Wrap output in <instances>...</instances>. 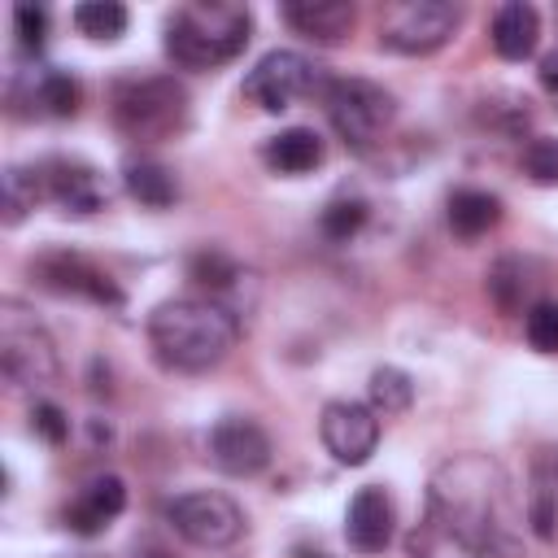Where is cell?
I'll return each mask as SVG.
<instances>
[{
  "label": "cell",
  "mask_w": 558,
  "mask_h": 558,
  "mask_svg": "<svg viewBox=\"0 0 558 558\" xmlns=\"http://www.w3.org/2000/svg\"><path fill=\"white\" fill-rule=\"evenodd\" d=\"M323 105H327L331 131L353 153H371L375 144H384V135H388V126L397 118L392 92H384L371 78H331L323 87Z\"/></svg>",
  "instance_id": "5"
},
{
  "label": "cell",
  "mask_w": 558,
  "mask_h": 558,
  "mask_svg": "<svg viewBox=\"0 0 558 558\" xmlns=\"http://www.w3.org/2000/svg\"><path fill=\"white\" fill-rule=\"evenodd\" d=\"M488 39L497 48L501 61H527L541 44V13L523 0H510L493 13V26H488Z\"/></svg>",
  "instance_id": "17"
},
{
  "label": "cell",
  "mask_w": 558,
  "mask_h": 558,
  "mask_svg": "<svg viewBox=\"0 0 558 558\" xmlns=\"http://www.w3.org/2000/svg\"><path fill=\"white\" fill-rule=\"evenodd\" d=\"M414 401V379L401 371V366H379L371 375V410L379 418H392V414H405Z\"/></svg>",
  "instance_id": "25"
},
{
  "label": "cell",
  "mask_w": 558,
  "mask_h": 558,
  "mask_svg": "<svg viewBox=\"0 0 558 558\" xmlns=\"http://www.w3.org/2000/svg\"><path fill=\"white\" fill-rule=\"evenodd\" d=\"M362 222H366V201H357V196H340V201H331L327 209H323V235L327 240H353L357 231H362Z\"/></svg>",
  "instance_id": "27"
},
{
  "label": "cell",
  "mask_w": 558,
  "mask_h": 558,
  "mask_svg": "<svg viewBox=\"0 0 558 558\" xmlns=\"http://www.w3.org/2000/svg\"><path fill=\"white\" fill-rule=\"evenodd\" d=\"M541 87L554 96V105H558V52H549L545 61H541Z\"/></svg>",
  "instance_id": "33"
},
{
  "label": "cell",
  "mask_w": 558,
  "mask_h": 558,
  "mask_svg": "<svg viewBox=\"0 0 558 558\" xmlns=\"http://www.w3.org/2000/svg\"><path fill=\"white\" fill-rule=\"evenodd\" d=\"M344 536L357 554H384L388 549V541H392V501L379 484H366L349 497Z\"/></svg>",
  "instance_id": "14"
},
{
  "label": "cell",
  "mask_w": 558,
  "mask_h": 558,
  "mask_svg": "<svg viewBox=\"0 0 558 558\" xmlns=\"http://www.w3.org/2000/svg\"><path fill=\"white\" fill-rule=\"evenodd\" d=\"M13 31H17V44H22L26 52H39V44H44V35H48V9H39V4H17V9H13Z\"/></svg>",
  "instance_id": "31"
},
{
  "label": "cell",
  "mask_w": 558,
  "mask_h": 558,
  "mask_svg": "<svg viewBox=\"0 0 558 558\" xmlns=\"http://www.w3.org/2000/svg\"><path fill=\"white\" fill-rule=\"evenodd\" d=\"M523 331H527V344L536 353H558V301H536L527 310Z\"/></svg>",
  "instance_id": "28"
},
{
  "label": "cell",
  "mask_w": 558,
  "mask_h": 558,
  "mask_svg": "<svg viewBox=\"0 0 558 558\" xmlns=\"http://www.w3.org/2000/svg\"><path fill=\"white\" fill-rule=\"evenodd\" d=\"M205 449H209V462H214L222 475H235V480L257 475V471L270 466V436L262 432V423H253V418H244V414L218 418V423L209 427Z\"/></svg>",
  "instance_id": "11"
},
{
  "label": "cell",
  "mask_w": 558,
  "mask_h": 558,
  "mask_svg": "<svg viewBox=\"0 0 558 558\" xmlns=\"http://www.w3.org/2000/svg\"><path fill=\"white\" fill-rule=\"evenodd\" d=\"M283 22L314 44H336L353 31L357 9L349 0H292L283 4Z\"/></svg>",
  "instance_id": "16"
},
{
  "label": "cell",
  "mask_w": 558,
  "mask_h": 558,
  "mask_svg": "<svg viewBox=\"0 0 558 558\" xmlns=\"http://www.w3.org/2000/svg\"><path fill=\"white\" fill-rule=\"evenodd\" d=\"M166 523L196 549H227L244 536V510L214 488L183 493L166 506Z\"/></svg>",
  "instance_id": "8"
},
{
  "label": "cell",
  "mask_w": 558,
  "mask_h": 558,
  "mask_svg": "<svg viewBox=\"0 0 558 558\" xmlns=\"http://www.w3.org/2000/svg\"><path fill=\"white\" fill-rule=\"evenodd\" d=\"M74 26H78V35H87V39H118V35H126V22H131V13H126V4H118V0H83V4H74Z\"/></svg>",
  "instance_id": "23"
},
{
  "label": "cell",
  "mask_w": 558,
  "mask_h": 558,
  "mask_svg": "<svg viewBox=\"0 0 558 558\" xmlns=\"http://www.w3.org/2000/svg\"><path fill=\"white\" fill-rule=\"evenodd\" d=\"M31 100L39 113L48 118H74L78 113V83L65 74V70H44L35 83H31Z\"/></svg>",
  "instance_id": "24"
},
{
  "label": "cell",
  "mask_w": 558,
  "mask_h": 558,
  "mask_svg": "<svg viewBox=\"0 0 558 558\" xmlns=\"http://www.w3.org/2000/svg\"><path fill=\"white\" fill-rule=\"evenodd\" d=\"M501 218V201L493 192H480V187H462L449 196V227L462 235V240H475L484 231H493Z\"/></svg>",
  "instance_id": "20"
},
{
  "label": "cell",
  "mask_w": 558,
  "mask_h": 558,
  "mask_svg": "<svg viewBox=\"0 0 558 558\" xmlns=\"http://www.w3.org/2000/svg\"><path fill=\"white\" fill-rule=\"evenodd\" d=\"M31 427H35V432H39L48 445H61V440L70 436V418H65V414H61L52 401H39V405L31 410Z\"/></svg>",
  "instance_id": "32"
},
{
  "label": "cell",
  "mask_w": 558,
  "mask_h": 558,
  "mask_svg": "<svg viewBox=\"0 0 558 558\" xmlns=\"http://www.w3.org/2000/svg\"><path fill=\"white\" fill-rule=\"evenodd\" d=\"M314 83H318V65H314L305 52H296V48H275V52H266V57L244 74V96H248L257 109H266V113H283V109H292L305 92H314Z\"/></svg>",
  "instance_id": "9"
},
{
  "label": "cell",
  "mask_w": 558,
  "mask_h": 558,
  "mask_svg": "<svg viewBox=\"0 0 558 558\" xmlns=\"http://www.w3.org/2000/svg\"><path fill=\"white\" fill-rule=\"evenodd\" d=\"M523 174L532 183H558V140H532L523 148Z\"/></svg>",
  "instance_id": "30"
},
{
  "label": "cell",
  "mask_w": 558,
  "mask_h": 558,
  "mask_svg": "<svg viewBox=\"0 0 558 558\" xmlns=\"http://www.w3.org/2000/svg\"><path fill=\"white\" fill-rule=\"evenodd\" d=\"M122 183H126V192H131L140 205H148V209H166V205H174V196H179L174 174H170L161 161H148V157L126 161V166H122Z\"/></svg>",
  "instance_id": "21"
},
{
  "label": "cell",
  "mask_w": 558,
  "mask_h": 558,
  "mask_svg": "<svg viewBox=\"0 0 558 558\" xmlns=\"http://www.w3.org/2000/svg\"><path fill=\"white\" fill-rule=\"evenodd\" d=\"M122 510H126V484H122L118 475H96V480L61 510V523H65L74 536H100Z\"/></svg>",
  "instance_id": "15"
},
{
  "label": "cell",
  "mask_w": 558,
  "mask_h": 558,
  "mask_svg": "<svg viewBox=\"0 0 558 558\" xmlns=\"http://www.w3.org/2000/svg\"><path fill=\"white\" fill-rule=\"evenodd\" d=\"M305 558H310V554H305Z\"/></svg>",
  "instance_id": "35"
},
{
  "label": "cell",
  "mask_w": 558,
  "mask_h": 558,
  "mask_svg": "<svg viewBox=\"0 0 558 558\" xmlns=\"http://www.w3.org/2000/svg\"><path fill=\"white\" fill-rule=\"evenodd\" d=\"M318 432H323L327 453L340 466H362V462H371V453L379 445V414L362 401H327Z\"/></svg>",
  "instance_id": "10"
},
{
  "label": "cell",
  "mask_w": 558,
  "mask_h": 558,
  "mask_svg": "<svg viewBox=\"0 0 558 558\" xmlns=\"http://www.w3.org/2000/svg\"><path fill=\"white\" fill-rule=\"evenodd\" d=\"M44 196H48L44 166H9V170H4V201H0L4 227H17Z\"/></svg>",
  "instance_id": "22"
},
{
  "label": "cell",
  "mask_w": 558,
  "mask_h": 558,
  "mask_svg": "<svg viewBox=\"0 0 558 558\" xmlns=\"http://www.w3.org/2000/svg\"><path fill=\"white\" fill-rule=\"evenodd\" d=\"M253 13L244 4H179L166 22V52L183 70H218L248 44Z\"/></svg>",
  "instance_id": "3"
},
{
  "label": "cell",
  "mask_w": 558,
  "mask_h": 558,
  "mask_svg": "<svg viewBox=\"0 0 558 558\" xmlns=\"http://www.w3.org/2000/svg\"><path fill=\"white\" fill-rule=\"evenodd\" d=\"M187 87L174 74L126 78L113 87V122L135 144H166L187 126Z\"/></svg>",
  "instance_id": "4"
},
{
  "label": "cell",
  "mask_w": 558,
  "mask_h": 558,
  "mask_svg": "<svg viewBox=\"0 0 558 558\" xmlns=\"http://www.w3.org/2000/svg\"><path fill=\"white\" fill-rule=\"evenodd\" d=\"M240 340V318L222 301L205 296H174L148 314V344L166 371L205 375L231 357Z\"/></svg>",
  "instance_id": "2"
},
{
  "label": "cell",
  "mask_w": 558,
  "mask_h": 558,
  "mask_svg": "<svg viewBox=\"0 0 558 558\" xmlns=\"http://www.w3.org/2000/svg\"><path fill=\"white\" fill-rule=\"evenodd\" d=\"M44 288L65 292V296H87L96 305H122V292L113 288V279L105 270H96L92 262H83L78 253H44L35 266Z\"/></svg>",
  "instance_id": "13"
},
{
  "label": "cell",
  "mask_w": 558,
  "mask_h": 558,
  "mask_svg": "<svg viewBox=\"0 0 558 558\" xmlns=\"http://www.w3.org/2000/svg\"><path fill=\"white\" fill-rule=\"evenodd\" d=\"M0 366L17 388H48L61 375L52 336L22 301H0Z\"/></svg>",
  "instance_id": "6"
},
{
  "label": "cell",
  "mask_w": 558,
  "mask_h": 558,
  "mask_svg": "<svg viewBox=\"0 0 558 558\" xmlns=\"http://www.w3.org/2000/svg\"><path fill=\"white\" fill-rule=\"evenodd\" d=\"M462 26V4L453 0H401L379 13V44L401 57H427L453 39Z\"/></svg>",
  "instance_id": "7"
},
{
  "label": "cell",
  "mask_w": 558,
  "mask_h": 558,
  "mask_svg": "<svg viewBox=\"0 0 558 558\" xmlns=\"http://www.w3.org/2000/svg\"><path fill=\"white\" fill-rule=\"evenodd\" d=\"M519 510L510 475L488 453H458L427 480L423 519L405 536V558H514Z\"/></svg>",
  "instance_id": "1"
},
{
  "label": "cell",
  "mask_w": 558,
  "mask_h": 558,
  "mask_svg": "<svg viewBox=\"0 0 558 558\" xmlns=\"http://www.w3.org/2000/svg\"><path fill=\"white\" fill-rule=\"evenodd\" d=\"M523 283H527V279H523V262H514V257L497 262L493 275H488V292H493V301H497L501 310H519Z\"/></svg>",
  "instance_id": "29"
},
{
  "label": "cell",
  "mask_w": 558,
  "mask_h": 558,
  "mask_svg": "<svg viewBox=\"0 0 558 558\" xmlns=\"http://www.w3.org/2000/svg\"><path fill=\"white\" fill-rule=\"evenodd\" d=\"M262 161L275 174H310L323 161V140L310 126H288L262 144Z\"/></svg>",
  "instance_id": "19"
},
{
  "label": "cell",
  "mask_w": 558,
  "mask_h": 558,
  "mask_svg": "<svg viewBox=\"0 0 558 558\" xmlns=\"http://www.w3.org/2000/svg\"><path fill=\"white\" fill-rule=\"evenodd\" d=\"M192 279H196L201 288H209V292H214V301H218V296L235 292V288H240V279H248V270H244L235 257H227V253L209 248V253H196V257H192Z\"/></svg>",
  "instance_id": "26"
},
{
  "label": "cell",
  "mask_w": 558,
  "mask_h": 558,
  "mask_svg": "<svg viewBox=\"0 0 558 558\" xmlns=\"http://www.w3.org/2000/svg\"><path fill=\"white\" fill-rule=\"evenodd\" d=\"M135 558H170V554H161V549L148 545V549H135Z\"/></svg>",
  "instance_id": "34"
},
{
  "label": "cell",
  "mask_w": 558,
  "mask_h": 558,
  "mask_svg": "<svg viewBox=\"0 0 558 558\" xmlns=\"http://www.w3.org/2000/svg\"><path fill=\"white\" fill-rule=\"evenodd\" d=\"M44 183H48V196L74 214V218H87L96 209L109 205V187H105V174L78 157H57L44 166Z\"/></svg>",
  "instance_id": "12"
},
{
  "label": "cell",
  "mask_w": 558,
  "mask_h": 558,
  "mask_svg": "<svg viewBox=\"0 0 558 558\" xmlns=\"http://www.w3.org/2000/svg\"><path fill=\"white\" fill-rule=\"evenodd\" d=\"M527 527L541 541H554L558 536V449H541L536 462H532Z\"/></svg>",
  "instance_id": "18"
}]
</instances>
